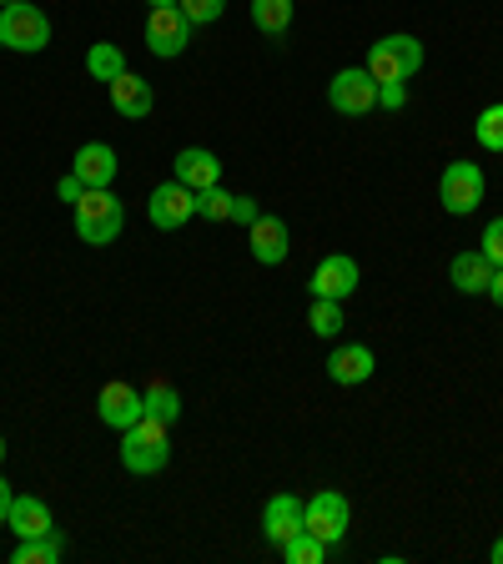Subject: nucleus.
I'll use <instances>...</instances> for the list:
<instances>
[{"label":"nucleus","mask_w":503,"mask_h":564,"mask_svg":"<svg viewBox=\"0 0 503 564\" xmlns=\"http://www.w3.org/2000/svg\"><path fill=\"white\" fill-rule=\"evenodd\" d=\"M0 46L6 51H21V56H35V51L51 46V21L41 6L31 0H11L0 6Z\"/></svg>","instance_id":"7ed1b4c3"},{"label":"nucleus","mask_w":503,"mask_h":564,"mask_svg":"<svg viewBox=\"0 0 503 564\" xmlns=\"http://www.w3.org/2000/svg\"><path fill=\"white\" fill-rule=\"evenodd\" d=\"M438 202H444L448 217H469L483 202V172L473 162H448L444 182H438Z\"/></svg>","instance_id":"423d86ee"},{"label":"nucleus","mask_w":503,"mask_h":564,"mask_svg":"<svg viewBox=\"0 0 503 564\" xmlns=\"http://www.w3.org/2000/svg\"><path fill=\"white\" fill-rule=\"evenodd\" d=\"M222 11H227V0H182V15H187L192 25H211Z\"/></svg>","instance_id":"cd10ccee"},{"label":"nucleus","mask_w":503,"mask_h":564,"mask_svg":"<svg viewBox=\"0 0 503 564\" xmlns=\"http://www.w3.org/2000/svg\"><path fill=\"white\" fill-rule=\"evenodd\" d=\"M262 217V207H258V197H232V217L227 223H237V227H252Z\"/></svg>","instance_id":"7c9ffc66"},{"label":"nucleus","mask_w":503,"mask_h":564,"mask_svg":"<svg viewBox=\"0 0 503 564\" xmlns=\"http://www.w3.org/2000/svg\"><path fill=\"white\" fill-rule=\"evenodd\" d=\"M403 101H408V82H378V106L398 111Z\"/></svg>","instance_id":"c756f323"},{"label":"nucleus","mask_w":503,"mask_h":564,"mask_svg":"<svg viewBox=\"0 0 503 564\" xmlns=\"http://www.w3.org/2000/svg\"><path fill=\"white\" fill-rule=\"evenodd\" d=\"M70 172L81 176L86 187H111L117 182V152L106 141H86L81 152H76V162H70Z\"/></svg>","instance_id":"f3484780"},{"label":"nucleus","mask_w":503,"mask_h":564,"mask_svg":"<svg viewBox=\"0 0 503 564\" xmlns=\"http://www.w3.org/2000/svg\"><path fill=\"white\" fill-rule=\"evenodd\" d=\"M0 6H11V0H0Z\"/></svg>","instance_id":"4c0bfd02"},{"label":"nucleus","mask_w":503,"mask_h":564,"mask_svg":"<svg viewBox=\"0 0 503 564\" xmlns=\"http://www.w3.org/2000/svg\"><path fill=\"white\" fill-rule=\"evenodd\" d=\"M192 41V21L182 15V6H152L146 11V46H152V56L172 61L182 56Z\"/></svg>","instance_id":"6e6552de"},{"label":"nucleus","mask_w":503,"mask_h":564,"mask_svg":"<svg viewBox=\"0 0 503 564\" xmlns=\"http://www.w3.org/2000/svg\"><path fill=\"white\" fill-rule=\"evenodd\" d=\"M373 368H378V358H373V348H363V343H342V348H332V358H328V378L338 388L368 383Z\"/></svg>","instance_id":"4468645a"},{"label":"nucleus","mask_w":503,"mask_h":564,"mask_svg":"<svg viewBox=\"0 0 503 564\" xmlns=\"http://www.w3.org/2000/svg\"><path fill=\"white\" fill-rule=\"evenodd\" d=\"M489 560H493V564H503V534H499V540H493V550H489Z\"/></svg>","instance_id":"f704fd0d"},{"label":"nucleus","mask_w":503,"mask_h":564,"mask_svg":"<svg viewBox=\"0 0 503 564\" xmlns=\"http://www.w3.org/2000/svg\"><path fill=\"white\" fill-rule=\"evenodd\" d=\"M282 554H287V564H322L328 560V544L317 540V534H307V529H297L293 540L282 544Z\"/></svg>","instance_id":"b1692460"},{"label":"nucleus","mask_w":503,"mask_h":564,"mask_svg":"<svg viewBox=\"0 0 503 564\" xmlns=\"http://www.w3.org/2000/svg\"><path fill=\"white\" fill-rule=\"evenodd\" d=\"M328 101L332 111H342V117H368L378 106V82H373V70L368 66H348L332 76L328 86Z\"/></svg>","instance_id":"0eeeda50"},{"label":"nucleus","mask_w":503,"mask_h":564,"mask_svg":"<svg viewBox=\"0 0 503 564\" xmlns=\"http://www.w3.org/2000/svg\"><path fill=\"white\" fill-rule=\"evenodd\" d=\"M146 217H152V227H162V232H176V227H187L192 217H197V192L182 187V182H162V187L146 197Z\"/></svg>","instance_id":"1a4fd4ad"},{"label":"nucleus","mask_w":503,"mask_h":564,"mask_svg":"<svg viewBox=\"0 0 503 564\" xmlns=\"http://www.w3.org/2000/svg\"><path fill=\"white\" fill-rule=\"evenodd\" d=\"M489 297L503 307V268H493V282H489Z\"/></svg>","instance_id":"72a5a7b5"},{"label":"nucleus","mask_w":503,"mask_h":564,"mask_svg":"<svg viewBox=\"0 0 503 564\" xmlns=\"http://www.w3.org/2000/svg\"><path fill=\"white\" fill-rule=\"evenodd\" d=\"M0 464H6V438H0Z\"/></svg>","instance_id":"e433bc0d"},{"label":"nucleus","mask_w":503,"mask_h":564,"mask_svg":"<svg viewBox=\"0 0 503 564\" xmlns=\"http://www.w3.org/2000/svg\"><path fill=\"white\" fill-rule=\"evenodd\" d=\"M348 519H352V509H348V499H342L338 489H322V494H313V499L303 505V529H307V534H317L328 550H332V544H342Z\"/></svg>","instance_id":"39448f33"},{"label":"nucleus","mask_w":503,"mask_h":564,"mask_svg":"<svg viewBox=\"0 0 503 564\" xmlns=\"http://www.w3.org/2000/svg\"><path fill=\"white\" fill-rule=\"evenodd\" d=\"M172 176L182 182V187L201 192V187H217V182H222V162H217L211 152H201V147H187V152H176Z\"/></svg>","instance_id":"2eb2a0df"},{"label":"nucleus","mask_w":503,"mask_h":564,"mask_svg":"<svg viewBox=\"0 0 503 564\" xmlns=\"http://www.w3.org/2000/svg\"><path fill=\"white\" fill-rule=\"evenodd\" d=\"M358 278H363L358 262L342 258V252H332V258H322L313 268V282H307V288H313V297H332V303H342V297L358 293Z\"/></svg>","instance_id":"9b49d317"},{"label":"nucleus","mask_w":503,"mask_h":564,"mask_svg":"<svg viewBox=\"0 0 503 564\" xmlns=\"http://www.w3.org/2000/svg\"><path fill=\"white\" fill-rule=\"evenodd\" d=\"M247 242H252V258H258L262 268H277V262L293 252V232H287V223L272 217V212H262L258 223L247 227Z\"/></svg>","instance_id":"f8f14e48"},{"label":"nucleus","mask_w":503,"mask_h":564,"mask_svg":"<svg viewBox=\"0 0 503 564\" xmlns=\"http://www.w3.org/2000/svg\"><path fill=\"white\" fill-rule=\"evenodd\" d=\"M81 192H86V182H81V176H76V172H66V176H61V182H56V197H61V202H70V207L81 202Z\"/></svg>","instance_id":"2f4dec72"},{"label":"nucleus","mask_w":503,"mask_h":564,"mask_svg":"<svg viewBox=\"0 0 503 564\" xmlns=\"http://www.w3.org/2000/svg\"><path fill=\"white\" fill-rule=\"evenodd\" d=\"M166 458H172V423L141 413L127 434H121V464L131 474H141V479H152V474L166 469Z\"/></svg>","instance_id":"f257e3e1"},{"label":"nucleus","mask_w":503,"mask_h":564,"mask_svg":"<svg viewBox=\"0 0 503 564\" xmlns=\"http://www.w3.org/2000/svg\"><path fill=\"white\" fill-rule=\"evenodd\" d=\"M121 223H127V212L121 202L111 197V187H86L81 202H76V237L91 247H106L121 237Z\"/></svg>","instance_id":"f03ea898"},{"label":"nucleus","mask_w":503,"mask_h":564,"mask_svg":"<svg viewBox=\"0 0 503 564\" xmlns=\"http://www.w3.org/2000/svg\"><path fill=\"white\" fill-rule=\"evenodd\" d=\"M473 137H479L483 152H503V101L483 106L479 121H473Z\"/></svg>","instance_id":"5701e85b"},{"label":"nucleus","mask_w":503,"mask_h":564,"mask_svg":"<svg viewBox=\"0 0 503 564\" xmlns=\"http://www.w3.org/2000/svg\"><path fill=\"white\" fill-rule=\"evenodd\" d=\"M11 499H15V494H11V484L0 479V524H6V519H11Z\"/></svg>","instance_id":"473e14b6"},{"label":"nucleus","mask_w":503,"mask_h":564,"mask_svg":"<svg viewBox=\"0 0 503 564\" xmlns=\"http://www.w3.org/2000/svg\"><path fill=\"white\" fill-rule=\"evenodd\" d=\"M479 252L493 262V268H503V217H493V223L483 227V247H479Z\"/></svg>","instance_id":"c85d7f7f"},{"label":"nucleus","mask_w":503,"mask_h":564,"mask_svg":"<svg viewBox=\"0 0 503 564\" xmlns=\"http://www.w3.org/2000/svg\"><path fill=\"white\" fill-rule=\"evenodd\" d=\"M303 529V499L297 494H272L267 509H262V534H267V544H287Z\"/></svg>","instance_id":"ddd939ff"},{"label":"nucleus","mask_w":503,"mask_h":564,"mask_svg":"<svg viewBox=\"0 0 503 564\" xmlns=\"http://www.w3.org/2000/svg\"><path fill=\"white\" fill-rule=\"evenodd\" d=\"M197 217H207V223H227V217H232V192H222V182H217V187H201L197 192Z\"/></svg>","instance_id":"a878e982"},{"label":"nucleus","mask_w":503,"mask_h":564,"mask_svg":"<svg viewBox=\"0 0 503 564\" xmlns=\"http://www.w3.org/2000/svg\"><path fill=\"white\" fill-rule=\"evenodd\" d=\"M86 70H91V82H106V86H111L121 70H131V66H127V56H121L117 41H96V46L86 51Z\"/></svg>","instance_id":"aec40b11"},{"label":"nucleus","mask_w":503,"mask_h":564,"mask_svg":"<svg viewBox=\"0 0 503 564\" xmlns=\"http://www.w3.org/2000/svg\"><path fill=\"white\" fill-rule=\"evenodd\" d=\"M56 554H61V540L56 534H41V540H21L15 564H56Z\"/></svg>","instance_id":"bb28decb"},{"label":"nucleus","mask_w":503,"mask_h":564,"mask_svg":"<svg viewBox=\"0 0 503 564\" xmlns=\"http://www.w3.org/2000/svg\"><path fill=\"white\" fill-rule=\"evenodd\" d=\"M448 282H453L458 293H489L493 262L483 258V252H453V262H448Z\"/></svg>","instance_id":"6ab92c4d"},{"label":"nucleus","mask_w":503,"mask_h":564,"mask_svg":"<svg viewBox=\"0 0 503 564\" xmlns=\"http://www.w3.org/2000/svg\"><path fill=\"white\" fill-rule=\"evenodd\" d=\"M423 66V41L413 35H383L373 51H368V70H373V82H413Z\"/></svg>","instance_id":"20e7f679"},{"label":"nucleus","mask_w":503,"mask_h":564,"mask_svg":"<svg viewBox=\"0 0 503 564\" xmlns=\"http://www.w3.org/2000/svg\"><path fill=\"white\" fill-rule=\"evenodd\" d=\"M307 323H313L317 338H338V333H342V303H332V297H313Z\"/></svg>","instance_id":"393cba45"},{"label":"nucleus","mask_w":503,"mask_h":564,"mask_svg":"<svg viewBox=\"0 0 503 564\" xmlns=\"http://www.w3.org/2000/svg\"><path fill=\"white\" fill-rule=\"evenodd\" d=\"M111 106H117V117L141 121V117H146V111H152V106H156L152 82H141L136 70H121L117 82H111Z\"/></svg>","instance_id":"dca6fc26"},{"label":"nucleus","mask_w":503,"mask_h":564,"mask_svg":"<svg viewBox=\"0 0 503 564\" xmlns=\"http://www.w3.org/2000/svg\"><path fill=\"white\" fill-rule=\"evenodd\" d=\"M6 524L15 529V540H41V534H51V505L35 494H15Z\"/></svg>","instance_id":"a211bd4d"},{"label":"nucleus","mask_w":503,"mask_h":564,"mask_svg":"<svg viewBox=\"0 0 503 564\" xmlns=\"http://www.w3.org/2000/svg\"><path fill=\"white\" fill-rule=\"evenodd\" d=\"M96 413H101L106 429H121V434H127L131 423L146 413V403H141V388L121 383V378H117V383H106L101 393H96Z\"/></svg>","instance_id":"9d476101"},{"label":"nucleus","mask_w":503,"mask_h":564,"mask_svg":"<svg viewBox=\"0 0 503 564\" xmlns=\"http://www.w3.org/2000/svg\"><path fill=\"white\" fill-rule=\"evenodd\" d=\"M146 6H182V0H146Z\"/></svg>","instance_id":"c9c22d12"},{"label":"nucleus","mask_w":503,"mask_h":564,"mask_svg":"<svg viewBox=\"0 0 503 564\" xmlns=\"http://www.w3.org/2000/svg\"><path fill=\"white\" fill-rule=\"evenodd\" d=\"M141 403H146V413L162 423H176V413H182V393H176L166 378H152V383L141 388Z\"/></svg>","instance_id":"4be33fe9"},{"label":"nucleus","mask_w":503,"mask_h":564,"mask_svg":"<svg viewBox=\"0 0 503 564\" xmlns=\"http://www.w3.org/2000/svg\"><path fill=\"white\" fill-rule=\"evenodd\" d=\"M252 21H258L262 35H287L293 31V0H252Z\"/></svg>","instance_id":"412c9836"}]
</instances>
